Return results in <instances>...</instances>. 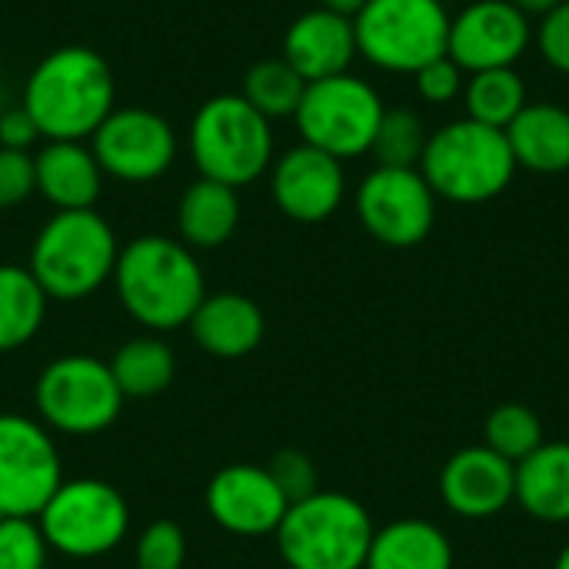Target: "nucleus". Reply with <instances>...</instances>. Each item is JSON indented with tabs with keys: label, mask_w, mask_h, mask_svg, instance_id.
<instances>
[{
	"label": "nucleus",
	"mask_w": 569,
	"mask_h": 569,
	"mask_svg": "<svg viewBox=\"0 0 569 569\" xmlns=\"http://www.w3.org/2000/svg\"><path fill=\"white\" fill-rule=\"evenodd\" d=\"M383 110L387 103L380 90L370 80L347 70V73L307 83L303 100L293 113V123H297L300 143H310L347 163V160L370 153Z\"/></svg>",
	"instance_id": "6e6552de"
},
{
	"label": "nucleus",
	"mask_w": 569,
	"mask_h": 569,
	"mask_svg": "<svg viewBox=\"0 0 569 569\" xmlns=\"http://www.w3.org/2000/svg\"><path fill=\"white\" fill-rule=\"evenodd\" d=\"M510 3H513L517 10H523V13L533 20V17H547V13H550L553 7H560L563 0H510Z\"/></svg>",
	"instance_id": "4c0bfd02"
},
{
	"label": "nucleus",
	"mask_w": 569,
	"mask_h": 569,
	"mask_svg": "<svg viewBox=\"0 0 569 569\" xmlns=\"http://www.w3.org/2000/svg\"><path fill=\"white\" fill-rule=\"evenodd\" d=\"M363 569H453V543L437 523L403 517L373 530Z\"/></svg>",
	"instance_id": "b1692460"
},
{
	"label": "nucleus",
	"mask_w": 569,
	"mask_h": 569,
	"mask_svg": "<svg viewBox=\"0 0 569 569\" xmlns=\"http://www.w3.org/2000/svg\"><path fill=\"white\" fill-rule=\"evenodd\" d=\"M267 173H270V197L277 210L297 223H323L343 207L347 197L343 160L310 143H297L277 153Z\"/></svg>",
	"instance_id": "2eb2a0df"
},
{
	"label": "nucleus",
	"mask_w": 569,
	"mask_h": 569,
	"mask_svg": "<svg viewBox=\"0 0 569 569\" xmlns=\"http://www.w3.org/2000/svg\"><path fill=\"white\" fill-rule=\"evenodd\" d=\"M47 547L70 560H97L113 553L130 530V507L107 480H63L37 513Z\"/></svg>",
	"instance_id": "1a4fd4ad"
},
{
	"label": "nucleus",
	"mask_w": 569,
	"mask_h": 569,
	"mask_svg": "<svg viewBox=\"0 0 569 569\" xmlns=\"http://www.w3.org/2000/svg\"><path fill=\"white\" fill-rule=\"evenodd\" d=\"M137 569H183L187 533L173 520H153L137 537Z\"/></svg>",
	"instance_id": "2f4dec72"
},
{
	"label": "nucleus",
	"mask_w": 569,
	"mask_h": 569,
	"mask_svg": "<svg viewBox=\"0 0 569 569\" xmlns=\"http://www.w3.org/2000/svg\"><path fill=\"white\" fill-rule=\"evenodd\" d=\"M427 140H430V130L417 110L387 107L370 153H373L377 167H420Z\"/></svg>",
	"instance_id": "c756f323"
},
{
	"label": "nucleus",
	"mask_w": 569,
	"mask_h": 569,
	"mask_svg": "<svg viewBox=\"0 0 569 569\" xmlns=\"http://www.w3.org/2000/svg\"><path fill=\"white\" fill-rule=\"evenodd\" d=\"M543 443H547L543 420L527 403H500L483 420V447H490L493 453H500L513 467L523 463Z\"/></svg>",
	"instance_id": "c85d7f7f"
},
{
	"label": "nucleus",
	"mask_w": 569,
	"mask_h": 569,
	"mask_svg": "<svg viewBox=\"0 0 569 569\" xmlns=\"http://www.w3.org/2000/svg\"><path fill=\"white\" fill-rule=\"evenodd\" d=\"M110 280L127 317L153 333L187 327L207 297L197 253L177 237L160 233H143L123 243Z\"/></svg>",
	"instance_id": "f03ea898"
},
{
	"label": "nucleus",
	"mask_w": 569,
	"mask_h": 569,
	"mask_svg": "<svg viewBox=\"0 0 569 569\" xmlns=\"http://www.w3.org/2000/svg\"><path fill=\"white\" fill-rule=\"evenodd\" d=\"M117 233L97 210H53L30 247V273L50 300L97 293L117 267Z\"/></svg>",
	"instance_id": "39448f33"
},
{
	"label": "nucleus",
	"mask_w": 569,
	"mask_h": 569,
	"mask_svg": "<svg viewBox=\"0 0 569 569\" xmlns=\"http://www.w3.org/2000/svg\"><path fill=\"white\" fill-rule=\"evenodd\" d=\"M240 227V193L197 177L177 200V240L190 250H217Z\"/></svg>",
	"instance_id": "5701e85b"
},
{
	"label": "nucleus",
	"mask_w": 569,
	"mask_h": 569,
	"mask_svg": "<svg viewBox=\"0 0 569 569\" xmlns=\"http://www.w3.org/2000/svg\"><path fill=\"white\" fill-rule=\"evenodd\" d=\"M363 230L393 250L423 243L437 223V193L417 167H373L353 197Z\"/></svg>",
	"instance_id": "9b49d317"
},
{
	"label": "nucleus",
	"mask_w": 569,
	"mask_h": 569,
	"mask_svg": "<svg viewBox=\"0 0 569 569\" xmlns=\"http://www.w3.org/2000/svg\"><path fill=\"white\" fill-rule=\"evenodd\" d=\"M110 373H113L123 400H150L173 383L177 360H173V350L160 337L147 333V337L127 340L110 357Z\"/></svg>",
	"instance_id": "a878e982"
},
{
	"label": "nucleus",
	"mask_w": 569,
	"mask_h": 569,
	"mask_svg": "<svg viewBox=\"0 0 569 569\" xmlns=\"http://www.w3.org/2000/svg\"><path fill=\"white\" fill-rule=\"evenodd\" d=\"M37 140H40V133H37L30 113L20 103L0 113V147H7V150H30Z\"/></svg>",
	"instance_id": "e433bc0d"
},
{
	"label": "nucleus",
	"mask_w": 569,
	"mask_h": 569,
	"mask_svg": "<svg viewBox=\"0 0 569 569\" xmlns=\"http://www.w3.org/2000/svg\"><path fill=\"white\" fill-rule=\"evenodd\" d=\"M187 147L200 177L233 190L257 183L277 157L273 123L240 93L207 97L190 117Z\"/></svg>",
	"instance_id": "20e7f679"
},
{
	"label": "nucleus",
	"mask_w": 569,
	"mask_h": 569,
	"mask_svg": "<svg viewBox=\"0 0 569 569\" xmlns=\"http://www.w3.org/2000/svg\"><path fill=\"white\" fill-rule=\"evenodd\" d=\"M553 569H569V543L560 550V557H557V563H553Z\"/></svg>",
	"instance_id": "ea45409f"
},
{
	"label": "nucleus",
	"mask_w": 569,
	"mask_h": 569,
	"mask_svg": "<svg viewBox=\"0 0 569 569\" xmlns=\"http://www.w3.org/2000/svg\"><path fill=\"white\" fill-rule=\"evenodd\" d=\"M533 43V20L510 0H473L450 17L447 57L467 73L517 67Z\"/></svg>",
	"instance_id": "4468645a"
},
{
	"label": "nucleus",
	"mask_w": 569,
	"mask_h": 569,
	"mask_svg": "<svg viewBox=\"0 0 569 569\" xmlns=\"http://www.w3.org/2000/svg\"><path fill=\"white\" fill-rule=\"evenodd\" d=\"M47 540L30 517H0V569H47Z\"/></svg>",
	"instance_id": "7c9ffc66"
},
{
	"label": "nucleus",
	"mask_w": 569,
	"mask_h": 569,
	"mask_svg": "<svg viewBox=\"0 0 569 569\" xmlns=\"http://www.w3.org/2000/svg\"><path fill=\"white\" fill-rule=\"evenodd\" d=\"M513 503L537 523H569V443L547 440L523 463H517Z\"/></svg>",
	"instance_id": "4be33fe9"
},
{
	"label": "nucleus",
	"mask_w": 569,
	"mask_h": 569,
	"mask_svg": "<svg viewBox=\"0 0 569 569\" xmlns=\"http://www.w3.org/2000/svg\"><path fill=\"white\" fill-rule=\"evenodd\" d=\"M413 83H417V93H420L423 103H430V107H447V103H453V100L463 97L467 70H463L457 60H450V57L443 53V57L423 63V67L413 73Z\"/></svg>",
	"instance_id": "473e14b6"
},
{
	"label": "nucleus",
	"mask_w": 569,
	"mask_h": 569,
	"mask_svg": "<svg viewBox=\"0 0 569 569\" xmlns=\"http://www.w3.org/2000/svg\"><path fill=\"white\" fill-rule=\"evenodd\" d=\"M63 483L60 450L40 420L0 413V517H30Z\"/></svg>",
	"instance_id": "ddd939ff"
},
{
	"label": "nucleus",
	"mask_w": 569,
	"mask_h": 569,
	"mask_svg": "<svg viewBox=\"0 0 569 569\" xmlns=\"http://www.w3.org/2000/svg\"><path fill=\"white\" fill-rule=\"evenodd\" d=\"M450 10L443 0H367L353 17L357 53L387 73H417L447 53Z\"/></svg>",
	"instance_id": "0eeeda50"
},
{
	"label": "nucleus",
	"mask_w": 569,
	"mask_h": 569,
	"mask_svg": "<svg viewBox=\"0 0 569 569\" xmlns=\"http://www.w3.org/2000/svg\"><path fill=\"white\" fill-rule=\"evenodd\" d=\"M37 193L53 210H93L103 170L87 140H43L33 153Z\"/></svg>",
	"instance_id": "6ab92c4d"
},
{
	"label": "nucleus",
	"mask_w": 569,
	"mask_h": 569,
	"mask_svg": "<svg viewBox=\"0 0 569 569\" xmlns=\"http://www.w3.org/2000/svg\"><path fill=\"white\" fill-rule=\"evenodd\" d=\"M267 470H270L273 483L283 490V497L290 503H300V500H307V497H313L320 490L317 467H313V460L303 450H280V453H273Z\"/></svg>",
	"instance_id": "72a5a7b5"
},
{
	"label": "nucleus",
	"mask_w": 569,
	"mask_h": 569,
	"mask_svg": "<svg viewBox=\"0 0 569 569\" xmlns=\"http://www.w3.org/2000/svg\"><path fill=\"white\" fill-rule=\"evenodd\" d=\"M87 143L103 177L120 183H153L180 153L173 123L150 107H113Z\"/></svg>",
	"instance_id": "f8f14e48"
},
{
	"label": "nucleus",
	"mask_w": 569,
	"mask_h": 569,
	"mask_svg": "<svg viewBox=\"0 0 569 569\" xmlns=\"http://www.w3.org/2000/svg\"><path fill=\"white\" fill-rule=\"evenodd\" d=\"M460 100H463L470 120L497 127V130H507L517 120V113L530 103L527 83L517 73V67L467 73V87H463Z\"/></svg>",
	"instance_id": "bb28decb"
},
{
	"label": "nucleus",
	"mask_w": 569,
	"mask_h": 569,
	"mask_svg": "<svg viewBox=\"0 0 569 569\" xmlns=\"http://www.w3.org/2000/svg\"><path fill=\"white\" fill-rule=\"evenodd\" d=\"M533 43L550 70L569 77V0L540 17V23L533 27Z\"/></svg>",
	"instance_id": "c9c22d12"
},
{
	"label": "nucleus",
	"mask_w": 569,
	"mask_h": 569,
	"mask_svg": "<svg viewBox=\"0 0 569 569\" xmlns=\"http://www.w3.org/2000/svg\"><path fill=\"white\" fill-rule=\"evenodd\" d=\"M33 403L47 430L67 437H93L113 427L123 410V393L107 360L90 353H67L40 370Z\"/></svg>",
	"instance_id": "9d476101"
},
{
	"label": "nucleus",
	"mask_w": 569,
	"mask_h": 569,
	"mask_svg": "<svg viewBox=\"0 0 569 569\" xmlns=\"http://www.w3.org/2000/svg\"><path fill=\"white\" fill-rule=\"evenodd\" d=\"M303 90H307V80L283 57H267V60H257L243 73L240 97L273 123V120H287V117L293 120V113L303 100Z\"/></svg>",
	"instance_id": "cd10ccee"
},
{
	"label": "nucleus",
	"mask_w": 569,
	"mask_h": 569,
	"mask_svg": "<svg viewBox=\"0 0 569 569\" xmlns=\"http://www.w3.org/2000/svg\"><path fill=\"white\" fill-rule=\"evenodd\" d=\"M33 193H37L33 153L30 150H7V147H0V213L27 203Z\"/></svg>",
	"instance_id": "f704fd0d"
},
{
	"label": "nucleus",
	"mask_w": 569,
	"mask_h": 569,
	"mask_svg": "<svg viewBox=\"0 0 569 569\" xmlns=\"http://www.w3.org/2000/svg\"><path fill=\"white\" fill-rule=\"evenodd\" d=\"M187 327H190L197 347L217 360L250 357L267 333L263 310L250 297L233 293V290L207 293Z\"/></svg>",
	"instance_id": "aec40b11"
},
{
	"label": "nucleus",
	"mask_w": 569,
	"mask_h": 569,
	"mask_svg": "<svg viewBox=\"0 0 569 569\" xmlns=\"http://www.w3.org/2000/svg\"><path fill=\"white\" fill-rule=\"evenodd\" d=\"M20 107L40 140H90L117 107V80L100 50L67 43L30 70Z\"/></svg>",
	"instance_id": "f257e3e1"
},
{
	"label": "nucleus",
	"mask_w": 569,
	"mask_h": 569,
	"mask_svg": "<svg viewBox=\"0 0 569 569\" xmlns=\"http://www.w3.org/2000/svg\"><path fill=\"white\" fill-rule=\"evenodd\" d=\"M363 3H367V0H317V7L333 10V13H343V17H357V10H360Z\"/></svg>",
	"instance_id": "58836bf2"
},
{
	"label": "nucleus",
	"mask_w": 569,
	"mask_h": 569,
	"mask_svg": "<svg viewBox=\"0 0 569 569\" xmlns=\"http://www.w3.org/2000/svg\"><path fill=\"white\" fill-rule=\"evenodd\" d=\"M280 57L307 80H327L337 73H347L353 67L357 53V33L353 17L313 7L303 10L283 33Z\"/></svg>",
	"instance_id": "a211bd4d"
},
{
	"label": "nucleus",
	"mask_w": 569,
	"mask_h": 569,
	"mask_svg": "<svg viewBox=\"0 0 569 569\" xmlns=\"http://www.w3.org/2000/svg\"><path fill=\"white\" fill-rule=\"evenodd\" d=\"M277 550L287 569H363L373 520L367 507L337 490L290 503L277 527Z\"/></svg>",
	"instance_id": "423d86ee"
},
{
	"label": "nucleus",
	"mask_w": 569,
	"mask_h": 569,
	"mask_svg": "<svg viewBox=\"0 0 569 569\" xmlns=\"http://www.w3.org/2000/svg\"><path fill=\"white\" fill-rule=\"evenodd\" d=\"M517 467L490 447L457 450L440 470V500L463 520H490L513 503Z\"/></svg>",
	"instance_id": "f3484780"
},
{
	"label": "nucleus",
	"mask_w": 569,
	"mask_h": 569,
	"mask_svg": "<svg viewBox=\"0 0 569 569\" xmlns=\"http://www.w3.org/2000/svg\"><path fill=\"white\" fill-rule=\"evenodd\" d=\"M210 520L233 537H270L290 510L267 467L230 463L213 473L203 493Z\"/></svg>",
	"instance_id": "dca6fc26"
},
{
	"label": "nucleus",
	"mask_w": 569,
	"mask_h": 569,
	"mask_svg": "<svg viewBox=\"0 0 569 569\" xmlns=\"http://www.w3.org/2000/svg\"><path fill=\"white\" fill-rule=\"evenodd\" d=\"M503 133L517 167L543 177L569 170V110L563 103L530 100Z\"/></svg>",
	"instance_id": "412c9836"
},
{
	"label": "nucleus",
	"mask_w": 569,
	"mask_h": 569,
	"mask_svg": "<svg viewBox=\"0 0 569 569\" xmlns=\"http://www.w3.org/2000/svg\"><path fill=\"white\" fill-rule=\"evenodd\" d=\"M417 170L423 173L437 200L477 207L497 200L513 183L520 167L503 130L460 117L443 123L440 130H430Z\"/></svg>",
	"instance_id": "7ed1b4c3"
},
{
	"label": "nucleus",
	"mask_w": 569,
	"mask_h": 569,
	"mask_svg": "<svg viewBox=\"0 0 569 569\" xmlns=\"http://www.w3.org/2000/svg\"><path fill=\"white\" fill-rule=\"evenodd\" d=\"M50 297L20 263H0V353L27 347L47 317Z\"/></svg>",
	"instance_id": "393cba45"
}]
</instances>
